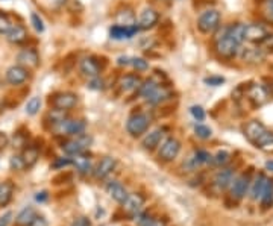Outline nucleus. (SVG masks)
Instances as JSON below:
<instances>
[{"label":"nucleus","mask_w":273,"mask_h":226,"mask_svg":"<svg viewBox=\"0 0 273 226\" xmlns=\"http://www.w3.org/2000/svg\"><path fill=\"white\" fill-rule=\"evenodd\" d=\"M214 49H215V53L220 56V58L232 60L234 56L238 53V50H240V44L228 34V29L223 28L222 32L215 37Z\"/></svg>","instance_id":"nucleus-1"},{"label":"nucleus","mask_w":273,"mask_h":226,"mask_svg":"<svg viewBox=\"0 0 273 226\" xmlns=\"http://www.w3.org/2000/svg\"><path fill=\"white\" fill-rule=\"evenodd\" d=\"M220 20H222V16L217 10H208L202 13L200 17L197 19V29L202 34L209 35L220 28Z\"/></svg>","instance_id":"nucleus-2"},{"label":"nucleus","mask_w":273,"mask_h":226,"mask_svg":"<svg viewBox=\"0 0 273 226\" xmlns=\"http://www.w3.org/2000/svg\"><path fill=\"white\" fill-rule=\"evenodd\" d=\"M150 122L152 120H150L149 114H146V112H135V114H132L126 122V131L132 137H140L149 129Z\"/></svg>","instance_id":"nucleus-3"},{"label":"nucleus","mask_w":273,"mask_h":226,"mask_svg":"<svg viewBox=\"0 0 273 226\" xmlns=\"http://www.w3.org/2000/svg\"><path fill=\"white\" fill-rule=\"evenodd\" d=\"M53 131L60 134V135H73L78 137L81 134L85 132V122L84 120H70V119H64L60 123H57L55 126H52Z\"/></svg>","instance_id":"nucleus-4"},{"label":"nucleus","mask_w":273,"mask_h":226,"mask_svg":"<svg viewBox=\"0 0 273 226\" xmlns=\"http://www.w3.org/2000/svg\"><path fill=\"white\" fill-rule=\"evenodd\" d=\"M50 105L55 109H60V111H70L78 105V94L72 93V91H61L53 94L50 99Z\"/></svg>","instance_id":"nucleus-5"},{"label":"nucleus","mask_w":273,"mask_h":226,"mask_svg":"<svg viewBox=\"0 0 273 226\" xmlns=\"http://www.w3.org/2000/svg\"><path fill=\"white\" fill-rule=\"evenodd\" d=\"M91 141H93V138H91L90 135L81 134V135H78V137H75V138H72V140H69V141H64L61 147H63V150H64L67 155L73 156V155L82 153L87 147H90Z\"/></svg>","instance_id":"nucleus-6"},{"label":"nucleus","mask_w":273,"mask_h":226,"mask_svg":"<svg viewBox=\"0 0 273 226\" xmlns=\"http://www.w3.org/2000/svg\"><path fill=\"white\" fill-rule=\"evenodd\" d=\"M247 99L252 102L253 106H262L264 103H267L268 97H270V93L267 90L265 85L262 84H252L246 88V94Z\"/></svg>","instance_id":"nucleus-7"},{"label":"nucleus","mask_w":273,"mask_h":226,"mask_svg":"<svg viewBox=\"0 0 273 226\" xmlns=\"http://www.w3.org/2000/svg\"><path fill=\"white\" fill-rule=\"evenodd\" d=\"M179 152H181V143L176 138L170 137V138H167L166 141L162 143V146H161V149L158 152V156H159L161 161L170 162L179 155Z\"/></svg>","instance_id":"nucleus-8"},{"label":"nucleus","mask_w":273,"mask_h":226,"mask_svg":"<svg viewBox=\"0 0 273 226\" xmlns=\"http://www.w3.org/2000/svg\"><path fill=\"white\" fill-rule=\"evenodd\" d=\"M140 28L138 25H132V26H123V25H113L109 28V37L116 41H125V40H131L138 34Z\"/></svg>","instance_id":"nucleus-9"},{"label":"nucleus","mask_w":273,"mask_h":226,"mask_svg":"<svg viewBox=\"0 0 273 226\" xmlns=\"http://www.w3.org/2000/svg\"><path fill=\"white\" fill-rule=\"evenodd\" d=\"M268 35V31L265 29V26L258 25V23H250L246 25L244 29V40L249 43H255V44H261Z\"/></svg>","instance_id":"nucleus-10"},{"label":"nucleus","mask_w":273,"mask_h":226,"mask_svg":"<svg viewBox=\"0 0 273 226\" xmlns=\"http://www.w3.org/2000/svg\"><path fill=\"white\" fill-rule=\"evenodd\" d=\"M5 78H7V82L8 84H11L14 87H19V85H22V84H25L28 81L29 70L26 67L17 64V66H13V67H10L7 70V76Z\"/></svg>","instance_id":"nucleus-11"},{"label":"nucleus","mask_w":273,"mask_h":226,"mask_svg":"<svg viewBox=\"0 0 273 226\" xmlns=\"http://www.w3.org/2000/svg\"><path fill=\"white\" fill-rule=\"evenodd\" d=\"M17 63L23 67L29 69H37L40 64V55L35 49L29 47V49H23L19 55H17Z\"/></svg>","instance_id":"nucleus-12"},{"label":"nucleus","mask_w":273,"mask_h":226,"mask_svg":"<svg viewBox=\"0 0 273 226\" xmlns=\"http://www.w3.org/2000/svg\"><path fill=\"white\" fill-rule=\"evenodd\" d=\"M79 70H81V75L84 78H88V79H93V78H97L100 76V72H102V67L99 66V63L94 60V58H84L79 64Z\"/></svg>","instance_id":"nucleus-13"},{"label":"nucleus","mask_w":273,"mask_h":226,"mask_svg":"<svg viewBox=\"0 0 273 226\" xmlns=\"http://www.w3.org/2000/svg\"><path fill=\"white\" fill-rule=\"evenodd\" d=\"M158 20H159V14L153 8H146L140 14L138 28H140V31H149L158 23Z\"/></svg>","instance_id":"nucleus-14"},{"label":"nucleus","mask_w":273,"mask_h":226,"mask_svg":"<svg viewBox=\"0 0 273 226\" xmlns=\"http://www.w3.org/2000/svg\"><path fill=\"white\" fill-rule=\"evenodd\" d=\"M116 165H117L116 158H113V156H105V158H102L100 162L97 164V167L94 168V176H96L97 179L106 178L109 173H111V172L114 170Z\"/></svg>","instance_id":"nucleus-15"},{"label":"nucleus","mask_w":273,"mask_h":226,"mask_svg":"<svg viewBox=\"0 0 273 226\" xmlns=\"http://www.w3.org/2000/svg\"><path fill=\"white\" fill-rule=\"evenodd\" d=\"M106 191L108 194L111 196L114 200H117L119 203H125L126 199L129 197V193L128 190L117 181H111V182H108L106 184Z\"/></svg>","instance_id":"nucleus-16"},{"label":"nucleus","mask_w":273,"mask_h":226,"mask_svg":"<svg viewBox=\"0 0 273 226\" xmlns=\"http://www.w3.org/2000/svg\"><path fill=\"white\" fill-rule=\"evenodd\" d=\"M264 131H267L265 126H264L261 122H258V120H250V122H247L246 126H244V135H246V138H247L252 144L262 135Z\"/></svg>","instance_id":"nucleus-17"},{"label":"nucleus","mask_w":273,"mask_h":226,"mask_svg":"<svg viewBox=\"0 0 273 226\" xmlns=\"http://www.w3.org/2000/svg\"><path fill=\"white\" fill-rule=\"evenodd\" d=\"M240 56L241 60L250 64H258L264 60V52L262 49L258 47H246V49H240Z\"/></svg>","instance_id":"nucleus-18"},{"label":"nucleus","mask_w":273,"mask_h":226,"mask_svg":"<svg viewBox=\"0 0 273 226\" xmlns=\"http://www.w3.org/2000/svg\"><path fill=\"white\" fill-rule=\"evenodd\" d=\"M232 179H234V173L231 168H222V170H218L214 176V185L218 190H226L232 184Z\"/></svg>","instance_id":"nucleus-19"},{"label":"nucleus","mask_w":273,"mask_h":226,"mask_svg":"<svg viewBox=\"0 0 273 226\" xmlns=\"http://www.w3.org/2000/svg\"><path fill=\"white\" fill-rule=\"evenodd\" d=\"M7 38L13 44H23L29 38V34H28V29L23 25H13V28L7 34Z\"/></svg>","instance_id":"nucleus-20"},{"label":"nucleus","mask_w":273,"mask_h":226,"mask_svg":"<svg viewBox=\"0 0 273 226\" xmlns=\"http://www.w3.org/2000/svg\"><path fill=\"white\" fill-rule=\"evenodd\" d=\"M143 203H144V197L141 194H137L135 193V194H129V197L123 203V208H125V211L129 215H137L141 211Z\"/></svg>","instance_id":"nucleus-21"},{"label":"nucleus","mask_w":273,"mask_h":226,"mask_svg":"<svg viewBox=\"0 0 273 226\" xmlns=\"http://www.w3.org/2000/svg\"><path fill=\"white\" fill-rule=\"evenodd\" d=\"M249 182H250V178H249L247 175H241V176H238V178L232 182V188H231V194H232V197H235V199H241V197L246 194L247 188H249Z\"/></svg>","instance_id":"nucleus-22"},{"label":"nucleus","mask_w":273,"mask_h":226,"mask_svg":"<svg viewBox=\"0 0 273 226\" xmlns=\"http://www.w3.org/2000/svg\"><path fill=\"white\" fill-rule=\"evenodd\" d=\"M141 79L137 76V75H125L122 79H120V88L126 93H132V91H138L140 85H141Z\"/></svg>","instance_id":"nucleus-23"},{"label":"nucleus","mask_w":273,"mask_h":226,"mask_svg":"<svg viewBox=\"0 0 273 226\" xmlns=\"http://www.w3.org/2000/svg\"><path fill=\"white\" fill-rule=\"evenodd\" d=\"M255 147H258L262 152L273 153V132L271 131H264L262 135L253 143Z\"/></svg>","instance_id":"nucleus-24"},{"label":"nucleus","mask_w":273,"mask_h":226,"mask_svg":"<svg viewBox=\"0 0 273 226\" xmlns=\"http://www.w3.org/2000/svg\"><path fill=\"white\" fill-rule=\"evenodd\" d=\"M162 138V129H153L152 132H149L144 140H143V147L146 150H155L158 147V144L161 143Z\"/></svg>","instance_id":"nucleus-25"},{"label":"nucleus","mask_w":273,"mask_h":226,"mask_svg":"<svg viewBox=\"0 0 273 226\" xmlns=\"http://www.w3.org/2000/svg\"><path fill=\"white\" fill-rule=\"evenodd\" d=\"M72 161H73V165L78 168V172L82 173V175H85V173H88L91 170V161H90V158L87 155H84V152L78 153V155H73Z\"/></svg>","instance_id":"nucleus-26"},{"label":"nucleus","mask_w":273,"mask_h":226,"mask_svg":"<svg viewBox=\"0 0 273 226\" xmlns=\"http://www.w3.org/2000/svg\"><path fill=\"white\" fill-rule=\"evenodd\" d=\"M38 158H40V152H38V147L37 146H28L23 150L22 159L25 162V167H34L37 164Z\"/></svg>","instance_id":"nucleus-27"},{"label":"nucleus","mask_w":273,"mask_h":226,"mask_svg":"<svg viewBox=\"0 0 273 226\" xmlns=\"http://www.w3.org/2000/svg\"><path fill=\"white\" fill-rule=\"evenodd\" d=\"M169 96H170V93H169V90L164 87V85H159V87H156V90L146 99L147 100V103H150V105H159L161 102H164L166 99H169Z\"/></svg>","instance_id":"nucleus-28"},{"label":"nucleus","mask_w":273,"mask_h":226,"mask_svg":"<svg viewBox=\"0 0 273 226\" xmlns=\"http://www.w3.org/2000/svg\"><path fill=\"white\" fill-rule=\"evenodd\" d=\"M267 178H265V175L264 173H258L256 175V178H255V181H253V184H252V190H250V197L255 200V199H258V197H261V194H262V191H264V187H265V184H267Z\"/></svg>","instance_id":"nucleus-29"},{"label":"nucleus","mask_w":273,"mask_h":226,"mask_svg":"<svg viewBox=\"0 0 273 226\" xmlns=\"http://www.w3.org/2000/svg\"><path fill=\"white\" fill-rule=\"evenodd\" d=\"M116 22H117V25H123V26L137 25L135 16H134V13H132L131 8H125V10H122V11H117V14H116Z\"/></svg>","instance_id":"nucleus-30"},{"label":"nucleus","mask_w":273,"mask_h":226,"mask_svg":"<svg viewBox=\"0 0 273 226\" xmlns=\"http://www.w3.org/2000/svg\"><path fill=\"white\" fill-rule=\"evenodd\" d=\"M159 85H161V82H156L153 78H149V79H146V81L141 82V85H140V88H138V94H140L143 99H147V97L156 90V87H159Z\"/></svg>","instance_id":"nucleus-31"},{"label":"nucleus","mask_w":273,"mask_h":226,"mask_svg":"<svg viewBox=\"0 0 273 226\" xmlns=\"http://www.w3.org/2000/svg\"><path fill=\"white\" fill-rule=\"evenodd\" d=\"M13 193H14V185L10 181L0 185V206H7L11 202Z\"/></svg>","instance_id":"nucleus-32"},{"label":"nucleus","mask_w":273,"mask_h":226,"mask_svg":"<svg viewBox=\"0 0 273 226\" xmlns=\"http://www.w3.org/2000/svg\"><path fill=\"white\" fill-rule=\"evenodd\" d=\"M37 217V212H35V209L32 208V206H28V208H25L19 215H17V224H20V226H29L32 221H34V218Z\"/></svg>","instance_id":"nucleus-33"},{"label":"nucleus","mask_w":273,"mask_h":226,"mask_svg":"<svg viewBox=\"0 0 273 226\" xmlns=\"http://www.w3.org/2000/svg\"><path fill=\"white\" fill-rule=\"evenodd\" d=\"M228 29V34L241 46V43L244 41V29H246V25H241V23H234L231 26H226Z\"/></svg>","instance_id":"nucleus-34"},{"label":"nucleus","mask_w":273,"mask_h":226,"mask_svg":"<svg viewBox=\"0 0 273 226\" xmlns=\"http://www.w3.org/2000/svg\"><path fill=\"white\" fill-rule=\"evenodd\" d=\"M273 205V181H267L265 187H264V191L261 194V206L264 209L270 208Z\"/></svg>","instance_id":"nucleus-35"},{"label":"nucleus","mask_w":273,"mask_h":226,"mask_svg":"<svg viewBox=\"0 0 273 226\" xmlns=\"http://www.w3.org/2000/svg\"><path fill=\"white\" fill-rule=\"evenodd\" d=\"M212 161V156L206 152V150H196L194 152V156L191 158V165L196 167V165H200V164H206V162H211Z\"/></svg>","instance_id":"nucleus-36"},{"label":"nucleus","mask_w":273,"mask_h":226,"mask_svg":"<svg viewBox=\"0 0 273 226\" xmlns=\"http://www.w3.org/2000/svg\"><path fill=\"white\" fill-rule=\"evenodd\" d=\"M40 108H41V99L40 97H32L31 100H28V103H26V112L29 116H35L37 112L40 111Z\"/></svg>","instance_id":"nucleus-37"},{"label":"nucleus","mask_w":273,"mask_h":226,"mask_svg":"<svg viewBox=\"0 0 273 226\" xmlns=\"http://www.w3.org/2000/svg\"><path fill=\"white\" fill-rule=\"evenodd\" d=\"M229 158H231V155L226 152V150H218L214 156H212V164H215V165H225L228 161H229Z\"/></svg>","instance_id":"nucleus-38"},{"label":"nucleus","mask_w":273,"mask_h":226,"mask_svg":"<svg viewBox=\"0 0 273 226\" xmlns=\"http://www.w3.org/2000/svg\"><path fill=\"white\" fill-rule=\"evenodd\" d=\"M11 28H13V23L10 17L5 13H0V35H7Z\"/></svg>","instance_id":"nucleus-39"},{"label":"nucleus","mask_w":273,"mask_h":226,"mask_svg":"<svg viewBox=\"0 0 273 226\" xmlns=\"http://www.w3.org/2000/svg\"><path fill=\"white\" fill-rule=\"evenodd\" d=\"M194 132H196V135H197L199 138H202V140H208V138L212 135L211 128H208V126H205V125H196V126H194Z\"/></svg>","instance_id":"nucleus-40"},{"label":"nucleus","mask_w":273,"mask_h":226,"mask_svg":"<svg viewBox=\"0 0 273 226\" xmlns=\"http://www.w3.org/2000/svg\"><path fill=\"white\" fill-rule=\"evenodd\" d=\"M31 23H32V26L35 28V31L37 32H44V22H43V19L37 14V13H32L31 14Z\"/></svg>","instance_id":"nucleus-41"},{"label":"nucleus","mask_w":273,"mask_h":226,"mask_svg":"<svg viewBox=\"0 0 273 226\" xmlns=\"http://www.w3.org/2000/svg\"><path fill=\"white\" fill-rule=\"evenodd\" d=\"M131 64L137 72H146L149 69V63L146 60H143V58H132Z\"/></svg>","instance_id":"nucleus-42"},{"label":"nucleus","mask_w":273,"mask_h":226,"mask_svg":"<svg viewBox=\"0 0 273 226\" xmlns=\"http://www.w3.org/2000/svg\"><path fill=\"white\" fill-rule=\"evenodd\" d=\"M190 112H191V116H193L197 122L205 120V111H203V108H202V106L194 105V106H191V108H190Z\"/></svg>","instance_id":"nucleus-43"},{"label":"nucleus","mask_w":273,"mask_h":226,"mask_svg":"<svg viewBox=\"0 0 273 226\" xmlns=\"http://www.w3.org/2000/svg\"><path fill=\"white\" fill-rule=\"evenodd\" d=\"M203 82L209 87H220L225 82V78L223 76H209V78H205Z\"/></svg>","instance_id":"nucleus-44"},{"label":"nucleus","mask_w":273,"mask_h":226,"mask_svg":"<svg viewBox=\"0 0 273 226\" xmlns=\"http://www.w3.org/2000/svg\"><path fill=\"white\" fill-rule=\"evenodd\" d=\"M90 90H94V91H100V90H103V81L100 79V76H97V78H93V79H90L88 81V85H87Z\"/></svg>","instance_id":"nucleus-45"},{"label":"nucleus","mask_w":273,"mask_h":226,"mask_svg":"<svg viewBox=\"0 0 273 226\" xmlns=\"http://www.w3.org/2000/svg\"><path fill=\"white\" fill-rule=\"evenodd\" d=\"M264 13L267 20H270L273 23V0H265V5H264Z\"/></svg>","instance_id":"nucleus-46"},{"label":"nucleus","mask_w":273,"mask_h":226,"mask_svg":"<svg viewBox=\"0 0 273 226\" xmlns=\"http://www.w3.org/2000/svg\"><path fill=\"white\" fill-rule=\"evenodd\" d=\"M137 223L138 226H149L153 223V220L147 214H137Z\"/></svg>","instance_id":"nucleus-47"},{"label":"nucleus","mask_w":273,"mask_h":226,"mask_svg":"<svg viewBox=\"0 0 273 226\" xmlns=\"http://www.w3.org/2000/svg\"><path fill=\"white\" fill-rule=\"evenodd\" d=\"M11 167L14 168V170H22V168H25V162H23L22 156H13L11 158Z\"/></svg>","instance_id":"nucleus-48"},{"label":"nucleus","mask_w":273,"mask_h":226,"mask_svg":"<svg viewBox=\"0 0 273 226\" xmlns=\"http://www.w3.org/2000/svg\"><path fill=\"white\" fill-rule=\"evenodd\" d=\"M73 164L72 158H58L57 161L53 162V167L55 168H61V167H66V165H70Z\"/></svg>","instance_id":"nucleus-49"},{"label":"nucleus","mask_w":273,"mask_h":226,"mask_svg":"<svg viewBox=\"0 0 273 226\" xmlns=\"http://www.w3.org/2000/svg\"><path fill=\"white\" fill-rule=\"evenodd\" d=\"M72 226H91V223H90V220H88L87 217H78V218L73 221Z\"/></svg>","instance_id":"nucleus-50"},{"label":"nucleus","mask_w":273,"mask_h":226,"mask_svg":"<svg viewBox=\"0 0 273 226\" xmlns=\"http://www.w3.org/2000/svg\"><path fill=\"white\" fill-rule=\"evenodd\" d=\"M29 226H47V221H46V218H44V217L37 215V217L34 218V221H32Z\"/></svg>","instance_id":"nucleus-51"},{"label":"nucleus","mask_w":273,"mask_h":226,"mask_svg":"<svg viewBox=\"0 0 273 226\" xmlns=\"http://www.w3.org/2000/svg\"><path fill=\"white\" fill-rule=\"evenodd\" d=\"M8 143H10L8 135H7V134H4V132H0V150H4V149L8 146Z\"/></svg>","instance_id":"nucleus-52"},{"label":"nucleus","mask_w":273,"mask_h":226,"mask_svg":"<svg viewBox=\"0 0 273 226\" xmlns=\"http://www.w3.org/2000/svg\"><path fill=\"white\" fill-rule=\"evenodd\" d=\"M11 217H13V212H7L5 215L0 217V226H8L11 221Z\"/></svg>","instance_id":"nucleus-53"},{"label":"nucleus","mask_w":273,"mask_h":226,"mask_svg":"<svg viewBox=\"0 0 273 226\" xmlns=\"http://www.w3.org/2000/svg\"><path fill=\"white\" fill-rule=\"evenodd\" d=\"M117 64L119 66H129L131 64V58H128V56H120V58L117 60Z\"/></svg>","instance_id":"nucleus-54"},{"label":"nucleus","mask_w":273,"mask_h":226,"mask_svg":"<svg viewBox=\"0 0 273 226\" xmlns=\"http://www.w3.org/2000/svg\"><path fill=\"white\" fill-rule=\"evenodd\" d=\"M49 197V194H47V191H41V193H38L37 196H35V199H37V202H44L46 199Z\"/></svg>","instance_id":"nucleus-55"},{"label":"nucleus","mask_w":273,"mask_h":226,"mask_svg":"<svg viewBox=\"0 0 273 226\" xmlns=\"http://www.w3.org/2000/svg\"><path fill=\"white\" fill-rule=\"evenodd\" d=\"M265 170H268V172H273V161H271V159L265 162Z\"/></svg>","instance_id":"nucleus-56"},{"label":"nucleus","mask_w":273,"mask_h":226,"mask_svg":"<svg viewBox=\"0 0 273 226\" xmlns=\"http://www.w3.org/2000/svg\"><path fill=\"white\" fill-rule=\"evenodd\" d=\"M267 87V90H268V93H270V96L273 94V81H271V85H265Z\"/></svg>","instance_id":"nucleus-57"},{"label":"nucleus","mask_w":273,"mask_h":226,"mask_svg":"<svg viewBox=\"0 0 273 226\" xmlns=\"http://www.w3.org/2000/svg\"><path fill=\"white\" fill-rule=\"evenodd\" d=\"M149 226H162V224H161L159 221H155V220H153V223H152V224H149Z\"/></svg>","instance_id":"nucleus-58"},{"label":"nucleus","mask_w":273,"mask_h":226,"mask_svg":"<svg viewBox=\"0 0 273 226\" xmlns=\"http://www.w3.org/2000/svg\"><path fill=\"white\" fill-rule=\"evenodd\" d=\"M2 111H4V105H2V103H0V112H2Z\"/></svg>","instance_id":"nucleus-59"},{"label":"nucleus","mask_w":273,"mask_h":226,"mask_svg":"<svg viewBox=\"0 0 273 226\" xmlns=\"http://www.w3.org/2000/svg\"><path fill=\"white\" fill-rule=\"evenodd\" d=\"M159 2H166L167 4V2H170V0H159Z\"/></svg>","instance_id":"nucleus-60"}]
</instances>
